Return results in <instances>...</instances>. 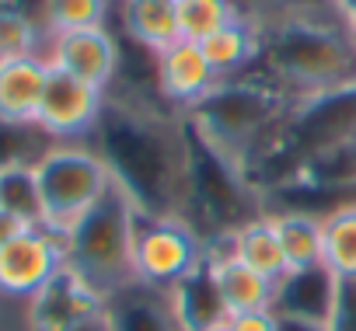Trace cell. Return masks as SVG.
Returning a JSON list of instances; mask_svg holds the SVG:
<instances>
[{
  "mask_svg": "<svg viewBox=\"0 0 356 331\" xmlns=\"http://www.w3.org/2000/svg\"><path fill=\"white\" fill-rule=\"evenodd\" d=\"M49 63L42 53L0 60V126L35 129Z\"/></svg>",
  "mask_w": 356,
  "mask_h": 331,
  "instance_id": "8fae6325",
  "label": "cell"
},
{
  "mask_svg": "<svg viewBox=\"0 0 356 331\" xmlns=\"http://www.w3.org/2000/svg\"><path fill=\"white\" fill-rule=\"evenodd\" d=\"M29 227H39V223H29V220H22V217H15V213H8V210H0V248L4 244H11L18 234H25Z\"/></svg>",
  "mask_w": 356,
  "mask_h": 331,
  "instance_id": "d4e9b609",
  "label": "cell"
},
{
  "mask_svg": "<svg viewBox=\"0 0 356 331\" xmlns=\"http://www.w3.org/2000/svg\"><path fill=\"white\" fill-rule=\"evenodd\" d=\"M46 63L81 77L84 84H95L102 91H108L119 77V42L108 32V25L98 28H77V32H56L49 35L46 49H42Z\"/></svg>",
  "mask_w": 356,
  "mask_h": 331,
  "instance_id": "9c48e42d",
  "label": "cell"
},
{
  "mask_svg": "<svg viewBox=\"0 0 356 331\" xmlns=\"http://www.w3.org/2000/svg\"><path fill=\"white\" fill-rule=\"evenodd\" d=\"M35 189L46 230L67 237L115 185V175L102 150L84 143H53L35 153Z\"/></svg>",
  "mask_w": 356,
  "mask_h": 331,
  "instance_id": "7a4b0ae2",
  "label": "cell"
},
{
  "mask_svg": "<svg viewBox=\"0 0 356 331\" xmlns=\"http://www.w3.org/2000/svg\"><path fill=\"white\" fill-rule=\"evenodd\" d=\"M119 18H122L126 35L154 56L182 39V28H178V0H122Z\"/></svg>",
  "mask_w": 356,
  "mask_h": 331,
  "instance_id": "2e32d148",
  "label": "cell"
},
{
  "mask_svg": "<svg viewBox=\"0 0 356 331\" xmlns=\"http://www.w3.org/2000/svg\"><path fill=\"white\" fill-rule=\"evenodd\" d=\"M346 28H349V39H353V46H356V18H349Z\"/></svg>",
  "mask_w": 356,
  "mask_h": 331,
  "instance_id": "4316f807",
  "label": "cell"
},
{
  "mask_svg": "<svg viewBox=\"0 0 356 331\" xmlns=\"http://www.w3.org/2000/svg\"><path fill=\"white\" fill-rule=\"evenodd\" d=\"M280 84H266L262 77H231L220 80L193 112L196 136L213 146L220 157L234 160L241 150L262 136L280 115Z\"/></svg>",
  "mask_w": 356,
  "mask_h": 331,
  "instance_id": "277c9868",
  "label": "cell"
},
{
  "mask_svg": "<svg viewBox=\"0 0 356 331\" xmlns=\"http://www.w3.org/2000/svg\"><path fill=\"white\" fill-rule=\"evenodd\" d=\"M136 203L122 185H112L108 196L67 234V265L88 279L105 300L133 282V223Z\"/></svg>",
  "mask_w": 356,
  "mask_h": 331,
  "instance_id": "3957f363",
  "label": "cell"
},
{
  "mask_svg": "<svg viewBox=\"0 0 356 331\" xmlns=\"http://www.w3.org/2000/svg\"><path fill=\"white\" fill-rule=\"evenodd\" d=\"M63 265H67V237L46 227H29L11 244L0 248V300L29 303Z\"/></svg>",
  "mask_w": 356,
  "mask_h": 331,
  "instance_id": "52a82bcc",
  "label": "cell"
},
{
  "mask_svg": "<svg viewBox=\"0 0 356 331\" xmlns=\"http://www.w3.org/2000/svg\"><path fill=\"white\" fill-rule=\"evenodd\" d=\"M108 4H112V0H46V25H49V35L105 25Z\"/></svg>",
  "mask_w": 356,
  "mask_h": 331,
  "instance_id": "44dd1931",
  "label": "cell"
},
{
  "mask_svg": "<svg viewBox=\"0 0 356 331\" xmlns=\"http://www.w3.org/2000/svg\"><path fill=\"white\" fill-rule=\"evenodd\" d=\"M42 49H46V32L35 22H29L11 8H0V60L35 56Z\"/></svg>",
  "mask_w": 356,
  "mask_h": 331,
  "instance_id": "7402d4cb",
  "label": "cell"
},
{
  "mask_svg": "<svg viewBox=\"0 0 356 331\" xmlns=\"http://www.w3.org/2000/svg\"><path fill=\"white\" fill-rule=\"evenodd\" d=\"M231 331H280V314L273 307L266 310H248L231 317Z\"/></svg>",
  "mask_w": 356,
  "mask_h": 331,
  "instance_id": "cb8c5ba5",
  "label": "cell"
},
{
  "mask_svg": "<svg viewBox=\"0 0 356 331\" xmlns=\"http://www.w3.org/2000/svg\"><path fill=\"white\" fill-rule=\"evenodd\" d=\"M35 160V157H32ZM32 160L15 157L8 164H0V210H8L29 223H42L39 210V189H35V168Z\"/></svg>",
  "mask_w": 356,
  "mask_h": 331,
  "instance_id": "d6986e66",
  "label": "cell"
},
{
  "mask_svg": "<svg viewBox=\"0 0 356 331\" xmlns=\"http://www.w3.org/2000/svg\"><path fill=\"white\" fill-rule=\"evenodd\" d=\"M234 18H241L234 0H178V28H182V39L189 42L210 39Z\"/></svg>",
  "mask_w": 356,
  "mask_h": 331,
  "instance_id": "ffe728a7",
  "label": "cell"
},
{
  "mask_svg": "<svg viewBox=\"0 0 356 331\" xmlns=\"http://www.w3.org/2000/svg\"><path fill=\"white\" fill-rule=\"evenodd\" d=\"M105 94L108 91H102L95 84H84L81 77H70V74L49 67L35 129H42L56 143H77L81 136H88L102 126L105 108H108Z\"/></svg>",
  "mask_w": 356,
  "mask_h": 331,
  "instance_id": "8992f818",
  "label": "cell"
},
{
  "mask_svg": "<svg viewBox=\"0 0 356 331\" xmlns=\"http://www.w3.org/2000/svg\"><path fill=\"white\" fill-rule=\"evenodd\" d=\"M157 60V91L164 101L171 105H182V108H196L217 84L220 77L213 74L210 60L203 56L200 42H189V39H178L171 42L164 53L154 56Z\"/></svg>",
  "mask_w": 356,
  "mask_h": 331,
  "instance_id": "30bf717a",
  "label": "cell"
},
{
  "mask_svg": "<svg viewBox=\"0 0 356 331\" xmlns=\"http://www.w3.org/2000/svg\"><path fill=\"white\" fill-rule=\"evenodd\" d=\"M207 258H210L213 286H217V296H220L227 317L248 314V310H266V307L276 303V282L266 279V275H259V272H252L231 251L227 255H213L207 248Z\"/></svg>",
  "mask_w": 356,
  "mask_h": 331,
  "instance_id": "4fadbf2b",
  "label": "cell"
},
{
  "mask_svg": "<svg viewBox=\"0 0 356 331\" xmlns=\"http://www.w3.org/2000/svg\"><path fill=\"white\" fill-rule=\"evenodd\" d=\"M105 310V296L81 279L70 265H63L29 303H25V324L29 331H74L84 321L98 317Z\"/></svg>",
  "mask_w": 356,
  "mask_h": 331,
  "instance_id": "ba28073f",
  "label": "cell"
},
{
  "mask_svg": "<svg viewBox=\"0 0 356 331\" xmlns=\"http://www.w3.org/2000/svg\"><path fill=\"white\" fill-rule=\"evenodd\" d=\"M74 331H108V317H105V310H102L98 317L84 321V324H81V328H74Z\"/></svg>",
  "mask_w": 356,
  "mask_h": 331,
  "instance_id": "484cf974",
  "label": "cell"
},
{
  "mask_svg": "<svg viewBox=\"0 0 356 331\" xmlns=\"http://www.w3.org/2000/svg\"><path fill=\"white\" fill-rule=\"evenodd\" d=\"M200 49L210 60L213 74L220 80H231V77H241L255 60H262V28L248 18H234L231 25L203 39Z\"/></svg>",
  "mask_w": 356,
  "mask_h": 331,
  "instance_id": "9a60e30c",
  "label": "cell"
},
{
  "mask_svg": "<svg viewBox=\"0 0 356 331\" xmlns=\"http://www.w3.org/2000/svg\"><path fill=\"white\" fill-rule=\"evenodd\" d=\"M321 230H325V269L335 279H356V203L325 213Z\"/></svg>",
  "mask_w": 356,
  "mask_h": 331,
  "instance_id": "ac0fdd59",
  "label": "cell"
},
{
  "mask_svg": "<svg viewBox=\"0 0 356 331\" xmlns=\"http://www.w3.org/2000/svg\"><path fill=\"white\" fill-rule=\"evenodd\" d=\"M325 331H356V279H335Z\"/></svg>",
  "mask_w": 356,
  "mask_h": 331,
  "instance_id": "603a6c76",
  "label": "cell"
},
{
  "mask_svg": "<svg viewBox=\"0 0 356 331\" xmlns=\"http://www.w3.org/2000/svg\"><path fill=\"white\" fill-rule=\"evenodd\" d=\"M269 223H273V230L280 237V248H283V258H286V275L325 269L321 217L290 210V213H269Z\"/></svg>",
  "mask_w": 356,
  "mask_h": 331,
  "instance_id": "5bb4252c",
  "label": "cell"
},
{
  "mask_svg": "<svg viewBox=\"0 0 356 331\" xmlns=\"http://www.w3.org/2000/svg\"><path fill=\"white\" fill-rule=\"evenodd\" d=\"M108 331H186L164 289L129 282L105 300Z\"/></svg>",
  "mask_w": 356,
  "mask_h": 331,
  "instance_id": "7c38bea8",
  "label": "cell"
},
{
  "mask_svg": "<svg viewBox=\"0 0 356 331\" xmlns=\"http://www.w3.org/2000/svg\"><path fill=\"white\" fill-rule=\"evenodd\" d=\"M262 63L283 91L307 98L356 84V46L339 11L328 18L311 8L276 15L262 32Z\"/></svg>",
  "mask_w": 356,
  "mask_h": 331,
  "instance_id": "6da1fadb",
  "label": "cell"
},
{
  "mask_svg": "<svg viewBox=\"0 0 356 331\" xmlns=\"http://www.w3.org/2000/svg\"><path fill=\"white\" fill-rule=\"evenodd\" d=\"M207 258V244L178 213H143L136 210L133 223V282L150 289H171Z\"/></svg>",
  "mask_w": 356,
  "mask_h": 331,
  "instance_id": "5b68a950",
  "label": "cell"
},
{
  "mask_svg": "<svg viewBox=\"0 0 356 331\" xmlns=\"http://www.w3.org/2000/svg\"><path fill=\"white\" fill-rule=\"evenodd\" d=\"M207 331H231V321H224V324H213V328H207Z\"/></svg>",
  "mask_w": 356,
  "mask_h": 331,
  "instance_id": "83f0119b",
  "label": "cell"
},
{
  "mask_svg": "<svg viewBox=\"0 0 356 331\" xmlns=\"http://www.w3.org/2000/svg\"><path fill=\"white\" fill-rule=\"evenodd\" d=\"M231 255L273 282H280L286 275V258H283V248H280V237H276L269 217H252L241 227H234L231 230Z\"/></svg>",
  "mask_w": 356,
  "mask_h": 331,
  "instance_id": "e0dca14e",
  "label": "cell"
}]
</instances>
